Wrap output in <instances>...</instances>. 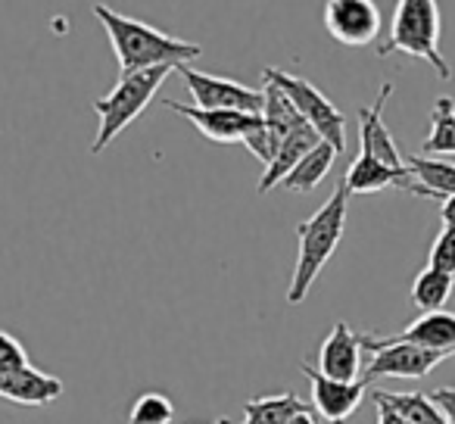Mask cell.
I'll list each match as a JSON object with an SVG mask.
<instances>
[{
  "instance_id": "277c9868",
  "label": "cell",
  "mask_w": 455,
  "mask_h": 424,
  "mask_svg": "<svg viewBox=\"0 0 455 424\" xmlns=\"http://www.w3.org/2000/svg\"><path fill=\"white\" fill-rule=\"evenodd\" d=\"M178 69H147V72H134V76H122L119 82L113 84L107 97L94 100V113L100 119V128H97V138L91 144V153H103L156 97V91L163 88V82Z\"/></svg>"
},
{
  "instance_id": "ba28073f",
  "label": "cell",
  "mask_w": 455,
  "mask_h": 424,
  "mask_svg": "<svg viewBox=\"0 0 455 424\" xmlns=\"http://www.w3.org/2000/svg\"><path fill=\"white\" fill-rule=\"evenodd\" d=\"M165 107L172 113L184 116L188 122H194V128L203 134L206 140H215V144H247L250 134L262 132L266 128V119L262 113H231V109H200V107H188V103H175L169 100Z\"/></svg>"
},
{
  "instance_id": "30bf717a",
  "label": "cell",
  "mask_w": 455,
  "mask_h": 424,
  "mask_svg": "<svg viewBox=\"0 0 455 424\" xmlns=\"http://www.w3.org/2000/svg\"><path fill=\"white\" fill-rule=\"evenodd\" d=\"M299 368H303V374L309 378V387H312V409H315V415H322L324 421L343 424L362 405V396H365V390H368L365 380H355V384L331 380V378H324V374L318 372V368H312L309 362H303Z\"/></svg>"
},
{
  "instance_id": "2e32d148",
  "label": "cell",
  "mask_w": 455,
  "mask_h": 424,
  "mask_svg": "<svg viewBox=\"0 0 455 424\" xmlns=\"http://www.w3.org/2000/svg\"><path fill=\"white\" fill-rule=\"evenodd\" d=\"M340 181L349 194H378V190H384V188H403L405 190L411 184V172L409 169L396 172V169H390V165L378 163L374 156L359 153Z\"/></svg>"
},
{
  "instance_id": "3957f363",
  "label": "cell",
  "mask_w": 455,
  "mask_h": 424,
  "mask_svg": "<svg viewBox=\"0 0 455 424\" xmlns=\"http://www.w3.org/2000/svg\"><path fill=\"white\" fill-rule=\"evenodd\" d=\"M409 53L430 63L440 78L452 76V66L440 53V7L434 0H399L387 41L378 47V57Z\"/></svg>"
},
{
  "instance_id": "44dd1931",
  "label": "cell",
  "mask_w": 455,
  "mask_h": 424,
  "mask_svg": "<svg viewBox=\"0 0 455 424\" xmlns=\"http://www.w3.org/2000/svg\"><path fill=\"white\" fill-rule=\"evenodd\" d=\"M452 287H455L452 275H443L427 266L424 272H418L415 284H411V293H409L411 306H415L421 316H427V312H443L446 300L452 297Z\"/></svg>"
},
{
  "instance_id": "d6986e66",
  "label": "cell",
  "mask_w": 455,
  "mask_h": 424,
  "mask_svg": "<svg viewBox=\"0 0 455 424\" xmlns=\"http://www.w3.org/2000/svg\"><path fill=\"white\" fill-rule=\"evenodd\" d=\"M337 156H340V153L322 140V144H318L315 150H312L309 156H306L303 163H299L297 169L284 178V181H281V188L293 190V194H309V190H315L318 184H322V178L331 172V165H334Z\"/></svg>"
},
{
  "instance_id": "6da1fadb",
  "label": "cell",
  "mask_w": 455,
  "mask_h": 424,
  "mask_svg": "<svg viewBox=\"0 0 455 424\" xmlns=\"http://www.w3.org/2000/svg\"><path fill=\"white\" fill-rule=\"evenodd\" d=\"M94 16L107 28L122 76H134V72L147 69H181V66H188V60H196L203 53V47L194 41L172 38L147 22L103 7V4L94 7Z\"/></svg>"
},
{
  "instance_id": "ac0fdd59",
  "label": "cell",
  "mask_w": 455,
  "mask_h": 424,
  "mask_svg": "<svg viewBox=\"0 0 455 424\" xmlns=\"http://www.w3.org/2000/svg\"><path fill=\"white\" fill-rule=\"evenodd\" d=\"M374 403L387 405L396 412L403 421L409 424H449L446 415L436 409V403L424 393H390V390H374Z\"/></svg>"
},
{
  "instance_id": "ffe728a7",
  "label": "cell",
  "mask_w": 455,
  "mask_h": 424,
  "mask_svg": "<svg viewBox=\"0 0 455 424\" xmlns=\"http://www.w3.org/2000/svg\"><path fill=\"white\" fill-rule=\"evenodd\" d=\"M306 409H309V405H303V399L291 390L275 393V396H259L243 405V412H247L243 424H287L293 415H299V412H306Z\"/></svg>"
},
{
  "instance_id": "5bb4252c",
  "label": "cell",
  "mask_w": 455,
  "mask_h": 424,
  "mask_svg": "<svg viewBox=\"0 0 455 424\" xmlns=\"http://www.w3.org/2000/svg\"><path fill=\"white\" fill-rule=\"evenodd\" d=\"M380 343H411V347L436 349V353H455V316L452 312H427L415 318L409 328L390 337H378Z\"/></svg>"
},
{
  "instance_id": "9a60e30c",
  "label": "cell",
  "mask_w": 455,
  "mask_h": 424,
  "mask_svg": "<svg viewBox=\"0 0 455 424\" xmlns=\"http://www.w3.org/2000/svg\"><path fill=\"white\" fill-rule=\"evenodd\" d=\"M318 144H322V138H318L309 125H299L297 132H291L284 138V144L278 147L275 159L266 165V172H262V178H259V188L256 190H259V194H268L272 188H278V184L284 181V178L291 175V172L297 169V165L303 163V159L309 156Z\"/></svg>"
},
{
  "instance_id": "8fae6325",
  "label": "cell",
  "mask_w": 455,
  "mask_h": 424,
  "mask_svg": "<svg viewBox=\"0 0 455 424\" xmlns=\"http://www.w3.org/2000/svg\"><path fill=\"white\" fill-rule=\"evenodd\" d=\"M393 94V84L384 82L378 91V100L371 107L359 109V140H362V153L365 156H374L378 163L390 165L396 172H405V156L399 153L396 140H393L390 128L384 125V107Z\"/></svg>"
},
{
  "instance_id": "8992f818",
  "label": "cell",
  "mask_w": 455,
  "mask_h": 424,
  "mask_svg": "<svg viewBox=\"0 0 455 424\" xmlns=\"http://www.w3.org/2000/svg\"><path fill=\"white\" fill-rule=\"evenodd\" d=\"M362 347L371 353L362 380L378 378H427L443 359L452 353H436V349L411 347V343H380L374 334H362Z\"/></svg>"
},
{
  "instance_id": "7402d4cb",
  "label": "cell",
  "mask_w": 455,
  "mask_h": 424,
  "mask_svg": "<svg viewBox=\"0 0 455 424\" xmlns=\"http://www.w3.org/2000/svg\"><path fill=\"white\" fill-rule=\"evenodd\" d=\"M421 153H455V103L452 97H440L434 103V119H430V134L424 138Z\"/></svg>"
},
{
  "instance_id": "83f0119b",
  "label": "cell",
  "mask_w": 455,
  "mask_h": 424,
  "mask_svg": "<svg viewBox=\"0 0 455 424\" xmlns=\"http://www.w3.org/2000/svg\"><path fill=\"white\" fill-rule=\"evenodd\" d=\"M378 424H409V421H403V418L393 409H387V405H378Z\"/></svg>"
},
{
  "instance_id": "603a6c76",
  "label": "cell",
  "mask_w": 455,
  "mask_h": 424,
  "mask_svg": "<svg viewBox=\"0 0 455 424\" xmlns=\"http://www.w3.org/2000/svg\"><path fill=\"white\" fill-rule=\"evenodd\" d=\"M175 405L163 393H140L128 412V424H172Z\"/></svg>"
},
{
  "instance_id": "cb8c5ba5",
  "label": "cell",
  "mask_w": 455,
  "mask_h": 424,
  "mask_svg": "<svg viewBox=\"0 0 455 424\" xmlns=\"http://www.w3.org/2000/svg\"><path fill=\"white\" fill-rule=\"evenodd\" d=\"M427 266L455 278V228H443L440 235H436L434 247H430Z\"/></svg>"
},
{
  "instance_id": "f1b7e54d",
  "label": "cell",
  "mask_w": 455,
  "mask_h": 424,
  "mask_svg": "<svg viewBox=\"0 0 455 424\" xmlns=\"http://www.w3.org/2000/svg\"><path fill=\"white\" fill-rule=\"evenodd\" d=\"M287 424H318V421H315V415H312V412L306 409V412H299V415H293Z\"/></svg>"
},
{
  "instance_id": "d4e9b609",
  "label": "cell",
  "mask_w": 455,
  "mask_h": 424,
  "mask_svg": "<svg viewBox=\"0 0 455 424\" xmlns=\"http://www.w3.org/2000/svg\"><path fill=\"white\" fill-rule=\"evenodd\" d=\"M28 368V353L13 334L7 331H0V374H10V372H22Z\"/></svg>"
},
{
  "instance_id": "52a82bcc",
  "label": "cell",
  "mask_w": 455,
  "mask_h": 424,
  "mask_svg": "<svg viewBox=\"0 0 455 424\" xmlns=\"http://www.w3.org/2000/svg\"><path fill=\"white\" fill-rule=\"evenodd\" d=\"M181 78L188 84L190 97H194V107L200 109H231V113H262L266 107V94L256 88H247V84L235 82V78H219L209 76V72L190 69V66H181Z\"/></svg>"
},
{
  "instance_id": "f546056e",
  "label": "cell",
  "mask_w": 455,
  "mask_h": 424,
  "mask_svg": "<svg viewBox=\"0 0 455 424\" xmlns=\"http://www.w3.org/2000/svg\"><path fill=\"white\" fill-rule=\"evenodd\" d=\"M215 424H231V421H228V418H221V421H215Z\"/></svg>"
},
{
  "instance_id": "e0dca14e",
  "label": "cell",
  "mask_w": 455,
  "mask_h": 424,
  "mask_svg": "<svg viewBox=\"0 0 455 424\" xmlns=\"http://www.w3.org/2000/svg\"><path fill=\"white\" fill-rule=\"evenodd\" d=\"M266 107H262V119H266V132L268 140H272V159L278 153V147L284 144V138L291 132H297L299 125H306L303 116L297 113V107L291 103V97L278 88V84L266 82Z\"/></svg>"
},
{
  "instance_id": "7a4b0ae2",
  "label": "cell",
  "mask_w": 455,
  "mask_h": 424,
  "mask_svg": "<svg viewBox=\"0 0 455 424\" xmlns=\"http://www.w3.org/2000/svg\"><path fill=\"white\" fill-rule=\"evenodd\" d=\"M347 200L349 190L343 188V181H337L334 194L324 200V206L315 216H309L306 222L297 225V268H293L291 291H287V303L299 306L309 297L312 281L322 275V268L328 266V260L334 256L337 244L343 241V228H347Z\"/></svg>"
},
{
  "instance_id": "484cf974",
  "label": "cell",
  "mask_w": 455,
  "mask_h": 424,
  "mask_svg": "<svg viewBox=\"0 0 455 424\" xmlns=\"http://www.w3.org/2000/svg\"><path fill=\"white\" fill-rule=\"evenodd\" d=\"M436 403V409L446 415L449 424H455V387H440V390H434V396H430Z\"/></svg>"
},
{
  "instance_id": "4316f807",
  "label": "cell",
  "mask_w": 455,
  "mask_h": 424,
  "mask_svg": "<svg viewBox=\"0 0 455 424\" xmlns=\"http://www.w3.org/2000/svg\"><path fill=\"white\" fill-rule=\"evenodd\" d=\"M440 219L443 228H455V196H443L440 200Z\"/></svg>"
},
{
  "instance_id": "7c38bea8",
  "label": "cell",
  "mask_w": 455,
  "mask_h": 424,
  "mask_svg": "<svg viewBox=\"0 0 455 424\" xmlns=\"http://www.w3.org/2000/svg\"><path fill=\"white\" fill-rule=\"evenodd\" d=\"M362 334H355L347 322H337L318 349V372L331 380L355 384L362 380Z\"/></svg>"
},
{
  "instance_id": "4fadbf2b",
  "label": "cell",
  "mask_w": 455,
  "mask_h": 424,
  "mask_svg": "<svg viewBox=\"0 0 455 424\" xmlns=\"http://www.w3.org/2000/svg\"><path fill=\"white\" fill-rule=\"evenodd\" d=\"M63 393L66 387L57 374H47L35 365L22 368V372L0 374V399H10L16 405H51Z\"/></svg>"
},
{
  "instance_id": "9c48e42d",
  "label": "cell",
  "mask_w": 455,
  "mask_h": 424,
  "mask_svg": "<svg viewBox=\"0 0 455 424\" xmlns=\"http://www.w3.org/2000/svg\"><path fill=\"white\" fill-rule=\"evenodd\" d=\"M324 28L347 47H365L380 35V10L371 0H331L324 4Z\"/></svg>"
},
{
  "instance_id": "5b68a950",
  "label": "cell",
  "mask_w": 455,
  "mask_h": 424,
  "mask_svg": "<svg viewBox=\"0 0 455 424\" xmlns=\"http://www.w3.org/2000/svg\"><path fill=\"white\" fill-rule=\"evenodd\" d=\"M262 78L278 84V88L291 97V103L297 107V113L303 116V122L324 140V144H331L337 153L347 150V116H343L315 84L306 82V78L291 76V72H284V69H266Z\"/></svg>"
}]
</instances>
